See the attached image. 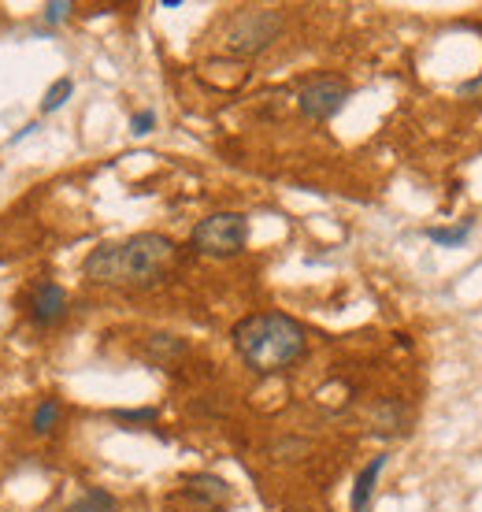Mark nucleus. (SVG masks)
<instances>
[{"mask_svg": "<svg viewBox=\"0 0 482 512\" xmlns=\"http://www.w3.org/2000/svg\"><path fill=\"white\" fill-rule=\"evenodd\" d=\"M178 256V245L167 234L145 231L130 234L123 242H104L86 256L89 282L97 286H119V290H145L164 279Z\"/></svg>", "mask_w": 482, "mask_h": 512, "instance_id": "1", "label": "nucleus"}, {"mask_svg": "<svg viewBox=\"0 0 482 512\" xmlns=\"http://www.w3.org/2000/svg\"><path fill=\"white\" fill-rule=\"evenodd\" d=\"M230 342L256 375H279L308 353V331L286 312H253L234 323Z\"/></svg>", "mask_w": 482, "mask_h": 512, "instance_id": "2", "label": "nucleus"}, {"mask_svg": "<svg viewBox=\"0 0 482 512\" xmlns=\"http://www.w3.org/2000/svg\"><path fill=\"white\" fill-rule=\"evenodd\" d=\"M282 26H286V19H282L279 8H241L227 23L223 49L230 56H260L279 41Z\"/></svg>", "mask_w": 482, "mask_h": 512, "instance_id": "3", "label": "nucleus"}, {"mask_svg": "<svg viewBox=\"0 0 482 512\" xmlns=\"http://www.w3.org/2000/svg\"><path fill=\"white\" fill-rule=\"evenodd\" d=\"M190 242L201 256L230 260V256L245 253V245H249V216H241V212H212V216H204L193 227Z\"/></svg>", "mask_w": 482, "mask_h": 512, "instance_id": "4", "label": "nucleus"}, {"mask_svg": "<svg viewBox=\"0 0 482 512\" xmlns=\"http://www.w3.org/2000/svg\"><path fill=\"white\" fill-rule=\"evenodd\" d=\"M349 97H353V86H349L342 75H316L301 86L297 108H301V116L316 119V123H327V119H334L342 112Z\"/></svg>", "mask_w": 482, "mask_h": 512, "instance_id": "5", "label": "nucleus"}, {"mask_svg": "<svg viewBox=\"0 0 482 512\" xmlns=\"http://www.w3.org/2000/svg\"><path fill=\"white\" fill-rule=\"evenodd\" d=\"M234 498V490H230L227 479H219V475H190L186 483H182V501L190 505L193 512H223Z\"/></svg>", "mask_w": 482, "mask_h": 512, "instance_id": "6", "label": "nucleus"}, {"mask_svg": "<svg viewBox=\"0 0 482 512\" xmlns=\"http://www.w3.org/2000/svg\"><path fill=\"white\" fill-rule=\"evenodd\" d=\"M67 290L60 286V282H38L34 286V294H30V301H26V316H30V323L34 327H41V331H49V327H56V323H64L67 316Z\"/></svg>", "mask_w": 482, "mask_h": 512, "instance_id": "7", "label": "nucleus"}, {"mask_svg": "<svg viewBox=\"0 0 482 512\" xmlns=\"http://www.w3.org/2000/svg\"><path fill=\"white\" fill-rule=\"evenodd\" d=\"M141 353H145V360H149V364L171 368L175 360H182L186 353H190V346H186V342H182L178 334H149V338H145V349H141Z\"/></svg>", "mask_w": 482, "mask_h": 512, "instance_id": "8", "label": "nucleus"}, {"mask_svg": "<svg viewBox=\"0 0 482 512\" xmlns=\"http://www.w3.org/2000/svg\"><path fill=\"white\" fill-rule=\"evenodd\" d=\"M382 468H386V453L371 457V461L360 468V475H356V483H353V494H349V505H353V512H368L371 509V494H375V483H379Z\"/></svg>", "mask_w": 482, "mask_h": 512, "instance_id": "9", "label": "nucleus"}, {"mask_svg": "<svg viewBox=\"0 0 482 512\" xmlns=\"http://www.w3.org/2000/svg\"><path fill=\"white\" fill-rule=\"evenodd\" d=\"M64 512H119V498L104 487H89L78 501H71Z\"/></svg>", "mask_w": 482, "mask_h": 512, "instance_id": "10", "label": "nucleus"}, {"mask_svg": "<svg viewBox=\"0 0 482 512\" xmlns=\"http://www.w3.org/2000/svg\"><path fill=\"white\" fill-rule=\"evenodd\" d=\"M60 416H64V405L56 397H45L38 409H34V416H30V431L34 435H52L60 427Z\"/></svg>", "mask_w": 482, "mask_h": 512, "instance_id": "11", "label": "nucleus"}, {"mask_svg": "<svg viewBox=\"0 0 482 512\" xmlns=\"http://www.w3.org/2000/svg\"><path fill=\"white\" fill-rule=\"evenodd\" d=\"M71 93H75V78H71V75L56 78L49 90H45V97H41V116H52V112H60V108L71 101Z\"/></svg>", "mask_w": 482, "mask_h": 512, "instance_id": "12", "label": "nucleus"}, {"mask_svg": "<svg viewBox=\"0 0 482 512\" xmlns=\"http://www.w3.org/2000/svg\"><path fill=\"white\" fill-rule=\"evenodd\" d=\"M423 234H427L434 245H445V249H460V245L468 242V234H471V219H460L457 227H427Z\"/></svg>", "mask_w": 482, "mask_h": 512, "instance_id": "13", "label": "nucleus"}, {"mask_svg": "<svg viewBox=\"0 0 482 512\" xmlns=\"http://www.w3.org/2000/svg\"><path fill=\"white\" fill-rule=\"evenodd\" d=\"M71 12H75V4H71V0H49V4L41 8V19H45L49 26H60V23L71 19Z\"/></svg>", "mask_w": 482, "mask_h": 512, "instance_id": "14", "label": "nucleus"}, {"mask_svg": "<svg viewBox=\"0 0 482 512\" xmlns=\"http://www.w3.org/2000/svg\"><path fill=\"white\" fill-rule=\"evenodd\" d=\"M156 130V112L153 108H141V112H134L130 116V134L134 138H145V134H153Z\"/></svg>", "mask_w": 482, "mask_h": 512, "instance_id": "15", "label": "nucleus"}, {"mask_svg": "<svg viewBox=\"0 0 482 512\" xmlns=\"http://www.w3.org/2000/svg\"><path fill=\"white\" fill-rule=\"evenodd\" d=\"M115 423H156L160 420V409H119L112 412Z\"/></svg>", "mask_w": 482, "mask_h": 512, "instance_id": "16", "label": "nucleus"}, {"mask_svg": "<svg viewBox=\"0 0 482 512\" xmlns=\"http://www.w3.org/2000/svg\"><path fill=\"white\" fill-rule=\"evenodd\" d=\"M460 93H482V78H479V82H468V86H464Z\"/></svg>", "mask_w": 482, "mask_h": 512, "instance_id": "17", "label": "nucleus"}]
</instances>
